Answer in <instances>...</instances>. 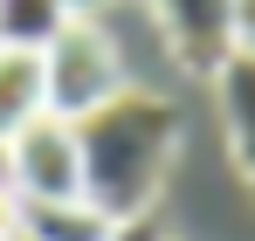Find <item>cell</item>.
<instances>
[{
	"instance_id": "obj_8",
	"label": "cell",
	"mask_w": 255,
	"mask_h": 241,
	"mask_svg": "<svg viewBox=\"0 0 255 241\" xmlns=\"http://www.w3.org/2000/svg\"><path fill=\"white\" fill-rule=\"evenodd\" d=\"M69 21H76V14H69L62 0H0V48H28V55H42Z\"/></svg>"
},
{
	"instance_id": "obj_5",
	"label": "cell",
	"mask_w": 255,
	"mask_h": 241,
	"mask_svg": "<svg viewBox=\"0 0 255 241\" xmlns=\"http://www.w3.org/2000/svg\"><path fill=\"white\" fill-rule=\"evenodd\" d=\"M214 97H221V124H228V152L255 186V55H228L214 69Z\"/></svg>"
},
{
	"instance_id": "obj_4",
	"label": "cell",
	"mask_w": 255,
	"mask_h": 241,
	"mask_svg": "<svg viewBox=\"0 0 255 241\" xmlns=\"http://www.w3.org/2000/svg\"><path fill=\"white\" fill-rule=\"evenodd\" d=\"M152 14L193 76H214L235 55V0H152Z\"/></svg>"
},
{
	"instance_id": "obj_2",
	"label": "cell",
	"mask_w": 255,
	"mask_h": 241,
	"mask_svg": "<svg viewBox=\"0 0 255 241\" xmlns=\"http://www.w3.org/2000/svg\"><path fill=\"white\" fill-rule=\"evenodd\" d=\"M42 83H48V111L55 118H90V111H104L111 97H125V55H118V41L97 28V14H76L62 35L42 48Z\"/></svg>"
},
{
	"instance_id": "obj_11",
	"label": "cell",
	"mask_w": 255,
	"mask_h": 241,
	"mask_svg": "<svg viewBox=\"0 0 255 241\" xmlns=\"http://www.w3.org/2000/svg\"><path fill=\"white\" fill-rule=\"evenodd\" d=\"M69 14H97V7H111V0H62Z\"/></svg>"
},
{
	"instance_id": "obj_12",
	"label": "cell",
	"mask_w": 255,
	"mask_h": 241,
	"mask_svg": "<svg viewBox=\"0 0 255 241\" xmlns=\"http://www.w3.org/2000/svg\"><path fill=\"white\" fill-rule=\"evenodd\" d=\"M0 186H7V138H0ZM7 193H14V186H7Z\"/></svg>"
},
{
	"instance_id": "obj_1",
	"label": "cell",
	"mask_w": 255,
	"mask_h": 241,
	"mask_svg": "<svg viewBox=\"0 0 255 241\" xmlns=\"http://www.w3.org/2000/svg\"><path fill=\"white\" fill-rule=\"evenodd\" d=\"M76 152H83V200L111 228L145 221L179 152V111L152 90H125L104 111L76 118Z\"/></svg>"
},
{
	"instance_id": "obj_9",
	"label": "cell",
	"mask_w": 255,
	"mask_h": 241,
	"mask_svg": "<svg viewBox=\"0 0 255 241\" xmlns=\"http://www.w3.org/2000/svg\"><path fill=\"white\" fill-rule=\"evenodd\" d=\"M235 55H255V0H235Z\"/></svg>"
},
{
	"instance_id": "obj_6",
	"label": "cell",
	"mask_w": 255,
	"mask_h": 241,
	"mask_svg": "<svg viewBox=\"0 0 255 241\" xmlns=\"http://www.w3.org/2000/svg\"><path fill=\"white\" fill-rule=\"evenodd\" d=\"M48 111V83H42V55L28 48H0V138H14L28 118Z\"/></svg>"
},
{
	"instance_id": "obj_10",
	"label": "cell",
	"mask_w": 255,
	"mask_h": 241,
	"mask_svg": "<svg viewBox=\"0 0 255 241\" xmlns=\"http://www.w3.org/2000/svg\"><path fill=\"white\" fill-rule=\"evenodd\" d=\"M21 214H28V207H21L7 186H0V241H21Z\"/></svg>"
},
{
	"instance_id": "obj_3",
	"label": "cell",
	"mask_w": 255,
	"mask_h": 241,
	"mask_svg": "<svg viewBox=\"0 0 255 241\" xmlns=\"http://www.w3.org/2000/svg\"><path fill=\"white\" fill-rule=\"evenodd\" d=\"M7 186L21 207H55L83 200V152H76V124L42 111L7 138Z\"/></svg>"
},
{
	"instance_id": "obj_7",
	"label": "cell",
	"mask_w": 255,
	"mask_h": 241,
	"mask_svg": "<svg viewBox=\"0 0 255 241\" xmlns=\"http://www.w3.org/2000/svg\"><path fill=\"white\" fill-rule=\"evenodd\" d=\"M21 241H118V228L90 200H55V207H28L21 214Z\"/></svg>"
}]
</instances>
